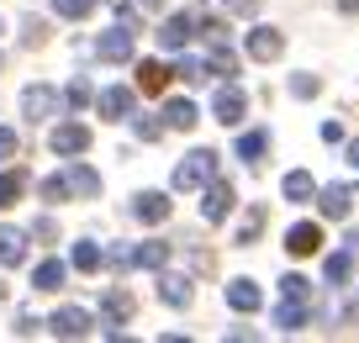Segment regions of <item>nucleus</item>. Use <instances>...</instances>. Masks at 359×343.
<instances>
[{
  "instance_id": "f257e3e1",
  "label": "nucleus",
  "mask_w": 359,
  "mask_h": 343,
  "mask_svg": "<svg viewBox=\"0 0 359 343\" xmlns=\"http://www.w3.org/2000/svg\"><path fill=\"white\" fill-rule=\"evenodd\" d=\"M206 180H217V154L212 148H196L191 159L175 164V190H201Z\"/></svg>"
},
{
  "instance_id": "f03ea898",
  "label": "nucleus",
  "mask_w": 359,
  "mask_h": 343,
  "mask_svg": "<svg viewBox=\"0 0 359 343\" xmlns=\"http://www.w3.org/2000/svg\"><path fill=\"white\" fill-rule=\"evenodd\" d=\"M48 332H53V338H90V332H95V317H90L85 307H58L53 317H48Z\"/></svg>"
},
{
  "instance_id": "7ed1b4c3",
  "label": "nucleus",
  "mask_w": 359,
  "mask_h": 343,
  "mask_svg": "<svg viewBox=\"0 0 359 343\" xmlns=\"http://www.w3.org/2000/svg\"><path fill=\"white\" fill-rule=\"evenodd\" d=\"M95 58H101V64H127V58H133V27H111V32H101L95 37Z\"/></svg>"
},
{
  "instance_id": "20e7f679",
  "label": "nucleus",
  "mask_w": 359,
  "mask_h": 343,
  "mask_svg": "<svg viewBox=\"0 0 359 343\" xmlns=\"http://www.w3.org/2000/svg\"><path fill=\"white\" fill-rule=\"evenodd\" d=\"M22 111H27V122H48V116H58V90L27 85L22 90Z\"/></svg>"
},
{
  "instance_id": "39448f33",
  "label": "nucleus",
  "mask_w": 359,
  "mask_h": 343,
  "mask_svg": "<svg viewBox=\"0 0 359 343\" xmlns=\"http://www.w3.org/2000/svg\"><path fill=\"white\" fill-rule=\"evenodd\" d=\"M238 206V190H233V180H206V222H227V211Z\"/></svg>"
},
{
  "instance_id": "423d86ee",
  "label": "nucleus",
  "mask_w": 359,
  "mask_h": 343,
  "mask_svg": "<svg viewBox=\"0 0 359 343\" xmlns=\"http://www.w3.org/2000/svg\"><path fill=\"white\" fill-rule=\"evenodd\" d=\"M243 106H248V100H243V90H238L233 79L212 95V111H217V122H222V127H238V122H243Z\"/></svg>"
},
{
  "instance_id": "0eeeda50",
  "label": "nucleus",
  "mask_w": 359,
  "mask_h": 343,
  "mask_svg": "<svg viewBox=\"0 0 359 343\" xmlns=\"http://www.w3.org/2000/svg\"><path fill=\"white\" fill-rule=\"evenodd\" d=\"M191 37H201V16H191V11H175L164 22V32H158V43L164 48H185Z\"/></svg>"
},
{
  "instance_id": "6e6552de",
  "label": "nucleus",
  "mask_w": 359,
  "mask_h": 343,
  "mask_svg": "<svg viewBox=\"0 0 359 343\" xmlns=\"http://www.w3.org/2000/svg\"><path fill=\"white\" fill-rule=\"evenodd\" d=\"M85 148H90V127H79V122H58L53 127V154L74 159V154H85Z\"/></svg>"
},
{
  "instance_id": "1a4fd4ad",
  "label": "nucleus",
  "mask_w": 359,
  "mask_h": 343,
  "mask_svg": "<svg viewBox=\"0 0 359 343\" xmlns=\"http://www.w3.org/2000/svg\"><path fill=\"white\" fill-rule=\"evenodd\" d=\"M248 53H254L259 64H275V58L285 53V37L275 32V27H254V32H248Z\"/></svg>"
},
{
  "instance_id": "9d476101",
  "label": "nucleus",
  "mask_w": 359,
  "mask_h": 343,
  "mask_svg": "<svg viewBox=\"0 0 359 343\" xmlns=\"http://www.w3.org/2000/svg\"><path fill=\"white\" fill-rule=\"evenodd\" d=\"M95 106H101L106 122H122V116H133V90H127V85H111V90H101V95H95Z\"/></svg>"
},
{
  "instance_id": "9b49d317",
  "label": "nucleus",
  "mask_w": 359,
  "mask_h": 343,
  "mask_svg": "<svg viewBox=\"0 0 359 343\" xmlns=\"http://www.w3.org/2000/svg\"><path fill=\"white\" fill-rule=\"evenodd\" d=\"M285 248H291L296 259L317 254V248H323V227H317V222H296L291 233H285Z\"/></svg>"
},
{
  "instance_id": "f8f14e48",
  "label": "nucleus",
  "mask_w": 359,
  "mask_h": 343,
  "mask_svg": "<svg viewBox=\"0 0 359 343\" xmlns=\"http://www.w3.org/2000/svg\"><path fill=\"white\" fill-rule=\"evenodd\" d=\"M0 264H6V269L27 264V233H22V227H0Z\"/></svg>"
},
{
  "instance_id": "ddd939ff",
  "label": "nucleus",
  "mask_w": 359,
  "mask_h": 343,
  "mask_svg": "<svg viewBox=\"0 0 359 343\" xmlns=\"http://www.w3.org/2000/svg\"><path fill=\"white\" fill-rule=\"evenodd\" d=\"M317 206H323V217H348V206H354V196H348V185H323L317 190Z\"/></svg>"
},
{
  "instance_id": "4468645a",
  "label": "nucleus",
  "mask_w": 359,
  "mask_h": 343,
  "mask_svg": "<svg viewBox=\"0 0 359 343\" xmlns=\"http://www.w3.org/2000/svg\"><path fill=\"white\" fill-rule=\"evenodd\" d=\"M133 217L137 222H164L169 217V196L164 190H143V196L133 201Z\"/></svg>"
},
{
  "instance_id": "2eb2a0df",
  "label": "nucleus",
  "mask_w": 359,
  "mask_h": 343,
  "mask_svg": "<svg viewBox=\"0 0 359 343\" xmlns=\"http://www.w3.org/2000/svg\"><path fill=\"white\" fill-rule=\"evenodd\" d=\"M259 301H264V290H259L254 280H233V285H227V307L233 311H259Z\"/></svg>"
},
{
  "instance_id": "dca6fc26",
  "label": "nucleus",
  "mask_w": 359,
  "mask_h": 343,
  "mask_svg": "<svg viewBox=\"0 0 359 343\" xmlns=\"http://www.w3.org/2000/svg\"><path fill=\"white\" fill-rule=\"evenodd\" d=\"M206 69H212V79H217V74H222V79L238 74V53L227 48V37H217V43H212V53H206Z\"/></svg>"
},
{
  "instance_id": "f3484780",
  "label": "nucleus",
  "mask_w": 359,
  "mask_h": 343,
  "mask_svg": "<svg viewBox=\"0 0 359 343\" xmlns=\"http://www.w3.org/2000/svg\"><path fill=\"white\" fill-rule=\"evenodd\" d=\"M191 296H196V290H191L185 275H164V280H158V301H164V307H191Z\"/></svg>"
},
{
  "instance_id": "a211bd4d",
  "label": "nucleus",
  "mask_w": 359,
  "mask_h": 343,
  "mask_svg": "<svg viewBox=\"0 0 359 343\" xmlns=\"http://www.w3.org/2000/svg\"><path fill=\"white\" fill-rule=\"evenodd\" d=\"M196 122H201V111H196L191 100H169L164 106V127H175V133H191Z\"/></svg>"
},
{
  "instance_id": "6ab92c4d",
  "label": "nucleus",
  "mask_w": 359,
  "mask_h": 343,
  "mask_svg": "<svg viewBox=\"0 0 359 343\" xmlns=\"http://www.w3.org/2000/svg\"><path fill=\"white\" fill-rule=\"evenodd\" d=\"M169 74H175V69H164V64L148 58V64H137V90H143V95H158V90L169 85Z\"/></svg>"
},
{
  "instance_id": "aec40b11",
  "label": "nucleus",
  "mask_w": 359,
  "mask_h": 343,
  "mask_svg": "<svg viewBox=\"0 0 359 343\" xmlns=\"http://www.w3.org/2000/svg\"><path fill=\"white\" fill-rule=\"evenodd\" d=\"M64 280H69V264H64V259H43V264H37V275H32V285H37V290H58Z\"/></svg>"
},
{
  "instance_id": "412c9836",
  "label": "nucleus",
  "mask_w": 359,
  "mask_h": 343,
  "mask_svg": "<svg viewBox=\"0 0 359 343\" xmlns=\"http://www.w3.org/2000/svg\"><path fill=\"white\" fill-rule=\"evenodd\" d=\"M306 317H312V311H306V301H285V307L275 311V328H280V332H302Z\"/></svg>"
},
{
  "instance_id": "4be33fe9",
  "label": "nucleus",
  "mask_w": 359,
  "mask_h": 343,
  "mask_svg": "<svg viewBox=\"0 0 359 343\" xmlns=\"http://www.w3.org/2000/svg\"><path fill=\"white\" fill-rule=\"evenodd\" d=\"M133 264L137 269H164L169 264V243H137L133 248Z\"/></svg>"
},
{
  "instance_id": "5701e85b",
  "label": "nucleus",
  "mask_w": 359,
  "mask_h": 343,
  "mask_svg": "<svg viewBox=\"0 0 359 343\" xmlns=\"http://www.w3.org/2000/svg\"><path fill=\"white\" fill-rule=\"evenodd\" d=\"M69 190H74V196H101V175L90 164H74L69 169Z\"/></svg>"
},
{
  "instance_id": "b1692460",
  "label": "nucleus",
  "mask_w": 359,
  "mask_h": 343,
  "mask_svg": "<svg viewBox=\"0 0 359 343\" xmlns=\"http://www.w3.org/2000/svg\"><path fill=\"white\" fill-rule=\"evenodd\" d=\"M264 154H269V133H243L238 137V159H243V164H259Z\"/></svg>"
},
{
  "instance_id": "393cba45",
  "label": "nucleus",
  "mask_w": 359,
  "mask_h": 343,
  "mask_svg": "<svg viewBox=\"0 0 359 343\" xmlns=\"http://www.w3.org/2000/svg\"><path fill=\"white\" fill-rule=\"evenodd\" d=\"M280 190H285V201H312V196H317V185H312V175H306V169H291Z\"/></svg>"
},
{
  "instance_id": "a878e982",
  "label": "nucleus",
  "mask_w": 359,
  "mask_h": 343,
  "mask_svg": "<svg viewBox=\"0 0 359 343\" xmlns=\"http://www.w3.org/2000/svg\"><path fill=\"white\" fill-rule=\"evenodd\" d=\"M69 264H74V269H85V275H95V269L106 264V254H101V248H95V243H74V254H69Z\"/></svg>"
},
{
  "instance_id": "bb28decb",
  "label": "nucleus",
  "mask_w": 359,
  "mask_h": 343,
  "mask_svg": "<svg viewBox=\"0 0 359 343\" xmlns=\"http://www.w3.org/2000/svg\"><path fill=\"white\" fill-rule=\"evenodd\" d=\"M327 280H333V285H344L348 275H354V248H344V254H327Z\"/></svg>"
},
{
  "instance_id": "cd10ccee",
  "label": "nucleus",
  "mask_w": 359,
  "mask_h": 343,
  "mask_svg": "<svg viewBox=\"0 0 359 343\" xmlns=\"http://www.w3.org/2000/svg\"><path fill=\"white\" fill-rule=\"evenodd\" d=\"M175 74L185 79V85H206V79H212V69H206V58H180Z\"/></svg>"
},
{
  "instance_id": "c85d7f7f",
  "label": "nucleus",
  "mask_w": 359,
  "mask_h": 343,
  "mask_svg": "<svg viewBox=\"0 0 359 343\" xmlns=\"http://www.w3.org/2000/svg\"><path fill=\"white\" fill-rule=\"evenodd\" d=\"M101 307H106V317H111V322L133 317V296H127V290H106V301H101Z\"/></svg>"
},
{
  "instance_id": "c756f323",
  "label": "nucleus",
  "mask_w": 359,
  "mask_h": 343,
  "mask_svg": "<svg viewBox=\"0 0 359 343\" xmlns=\"http://www.w3.org/2000/svg\"><path fill=\"white\" fill-rule=\"evenodd\" d=\"M37 190H43V201H53V206H58V201H69V196H74V190H69V175H48Z\"/></svg>"
},
{
  "instance_id": "7c9ffc66",
  "label": "nucleus",
  "mask_w": 359,
  "mask_h": 343,
  "mask_svg": "<svg viewBox=\"0 0 359 343\" xmlns=\"http://www.w3.org/2000/svg\"><path fill=\"white\" fill-rule=\"evenodd\" d=\"M53 11H58V16H69V22H79V16L95 11V0H53Z\"/></svg>"
},
{
  "instance_id": "2f4dec72",
  "label": "nucleus",
  "mask_w": 359,
  "mask_h": 343,
  "mask_svg": "<svg viewBox=\"0 0 359 343\" xmlns=\"http://www.w3.org/2000/svg\"><path fill=\"white\" fill-rule=\"evenodd\" d=\"M90 79H69V90H64V106H90Z\"/></svg>"
},
{
  "instance_id": "473e14b6",
  "label": "nucleus",
  "mask_w": 359,
  "mask_h": 343,
  "mask_svg": "<svg viewBox=\"0 0 359 343\" xmlns=\"http://www.w3.org/2000/svg\"><path fill=\"white\" fill-rule=\"evenodd\" d=\"M22 185H27L22 175H6V169H0V206H11V201L22 196Z\"/></svg>"
},
{
  "instance_id": "72a5a7b5",
  "label": "nucleus",
  "mask_w": 359,
  "mask_h": 343,
  "mask_svg": "<svg viewBox=\"0 0 359 343\" xmlns=\"http://www.w3.org/2000/svg\"><path fill=\"white\" fill-rule=\"evenodd\" d=\"M317 90H323V79H317V74H296L291 79V95H302V100H312Z\"/></svg>"
},
{
  "instance_id": "f704fd0d",
  "label": "nucleus",
  "mask_w": 359,
  "mask_h": 343,
  "mask_svg": "<svg viewBox=\"0 0 359 343\" xmlns=\"http://www.w3.org/2000/svg\"><path fill=\"white\" fill-rule=\"evenodd\" d=\"M280 290H285V301H306V296H312V285H306L302 275H285V280H280Z\"/></svg>"
},
{
  "instance_id": "c9c22d12",
  "label": "nucleus",
  "mask_w": 359,
  "mask_h": 343,
  "mask_svg": "<svg viewBox=\"0 0 359 343\" xmlns=\"http://www.w3.org/2000/svg\"><path fill=\"white\" fill-rule=\"evenodd\" d=\"M133 133L143 137V143H158V133H164V127H158L154 116H133Z\"/></svg>"
},
{
  "instance_id": "e433bc0d",
  "label": "nucleus",
  "mask_w": 359,
  "mask_h": 343,
  "mask_svg": "<svg viewBox=\"0 0 359 343\" xmlns=\"http://www.w3.org/2000/svg\"><path fill=\"white\" fill-rule=\"evenodd\" d=\"M43 37H48V27L37 22V16H27V22H22V43H27V48H37Z\"/></svg>"
},
{
  "instance_id": "4c0bfd02",
  "label": "nucleus",
  "mask_w": 359,
  "mask_h": 343,
  "mask_svg": "<svg viewBox=\"0 0 359 343\" xmlns=\"http://www.w3.org/2000/svg\"><path fill=\"white\" fill-rule=\"evenodd\" d=\"M259 222H264V206H254V211H248L243 233H238V243H254V238H259Z\"/></svg>"
},
{
  "instance_id": "58836bf2",
  "label": "nucleus",
  "mask_w": 359,
  "mask_h": 343,
  "mask_svg": "<svg viewBox=\"0 0 359 343\" xmlns=\"http://www.w3.org/2000/svg\"><path fill=\"white\" fill-rule=\"evenodd\" d=\"M11 154H16V133H11V127H0V164H6Z\"/></svg>"
},
{
  "instance_id": "ea45409f",
  "label": "nucleus",
  "mask_w": 359,
  "mask_h": 343,
  "mask_svg": "<svg viewBox=\"0 0 359 343\" xmlns=\"http://www.w3.org/2000/svg\"><path fill=\"white\" fill-rule=\"evenodd\" d=\"M222 6H227L233 16H254V11H259V0H222Z\"/></svg>"
},
{
  "instance_id": "a19ab883",
  "label": "nucleus",
  "mask_w": 359,
  "mask_h": 343,
  "mask_svg": "<svg viewBox=\"0 0 359 343\" xmlns=\"http://www.w3.org/2000/svg\"><path fill=\"white\" fill-rule=\"evenodd\" d=\"M106 264H116V269H127V264H133V248H111V254H106Z\"/></svg>"
},
{
  "instance_id": "79ce46f5",
  "label": "nucleus",
  "mask_w": 359,
  "mask_h": 343,
  "mask_svg": "<svg viewBox=\"0 0 359 343\" xmlns=\"http://www.w3.org/2000/svg\"><path fill=\"white\" fill-rule=\"evenodd\" d=\"M37 328H43V322H37V317H27V311H22V317H16V332H22V338H32Z\"/></svg>"
},
{
  "instance_id": "37998d69",
  "label": "nucleus",
  "mask_w": 359,
  "mask_h": 343,
  "mask_svg": "<svg viewBox=\"0 0 359 343\" xmlns=\"http://www.w3.org/2000/svg\"><path fill=\"white\" fill-rule=\"evenodd\" d=\"M344 159H348V164L359 169V137H354V143H348V154H344Z\"/></svg>"
},
{
  "instance_id": "c03bdc74",
  "label": "nucleus",
  "mask_w": 359,
  "mask_h": 343,
  "mask_svg": "<svg viewBox=\"0 0 359 343\" xmlns=\"http://www.w3.org/2000/svg\"><path fill=\"white\" fill-rule=\"evenodd\" d=\"M137 11H158V6H164V0H133Z\"/></svg>"
},
{
  "instance_id": "a18cd8bd",
  "label": "nucleus",
  "mask_w": 359,
  "mask_h": 343,
  "mask_svg": "<svg viewBox=\"0 0 359 343\" xmlns=\"http://www.w3.org/2000/svg\"><path fill=\"white\" fill-rule=\"evenodd\" d=\"M338 11H359V0H338Z\"/></svg>"
},
{
  "instance_id": "49530a36",
  "label": "nucleus",
  "mask_w": 359,
  "mask_h": 343,
  "mask_svg": "<svg viewBox=\"0 0 359 343\" xmlns=\"http://www.w3.org/2000/svg\"><path fill=\"white\" fill-rule=\"evenodd\" d=\"M348 243H359V238H348Z\"/></svg>"
},
{
  "instance_id": "de8ad7c7",
  "label": "nucleus",
  "mask_w": 359,
  "mask_h": 343,
  "mask_svg": "<svg viewBox=\"0 0 359 343\" xmlns=\"http://www.w3.org/2000/svg\"><path fill=\"white\" fill-rule=\"evenodd\" d=\"M0 32H6V27H0Z\"/></svg>"
}]
</instances>
